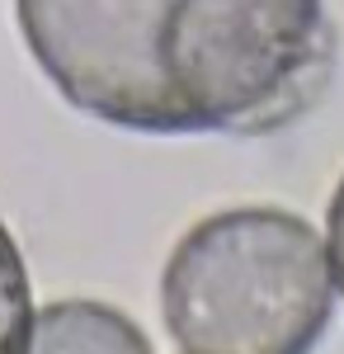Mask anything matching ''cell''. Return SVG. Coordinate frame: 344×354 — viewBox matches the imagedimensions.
<instances>
[{
	"mask_svg": "<svg viewBox=\"0 0 344 354\" xmlns=\"http://www.w3.org/2000/svg\"><path fill=\"white\" fill-rule=\"evenodd\" d=\"M43 76L128 133L265 123L312 76L321 0H15Z\"/></svg>",
	"mask_w": 344,
	"mask_h": 354,
	"instance_id": "1",
	"label": "cell"
},
{
	"mask_svg": "<svg viewBox=\"0 0 344 354\" xmlns=\"http://www.w3.org/2000/svg\"><path fill=\"white\" fill-rule=\"evenodd\" d=\"M335 302L330 250L283 208H227L189 227L160 274L180 354H312Z\"/></svg>",
	"mask_w": 344,
	"mask_h": 354,
	"instance_id": "2",
	"label": "cell"
},
{
	"mask_svg": "<svg viewBox=\"0 0 344 354\" xmlns=\"http://www.w3.org/2000/svg\"><path fill=\"white\" fill-rule=\"evenodd\" d=\"M24 354H151V345L118 307L61 298L33 317Z\"/></svg>",
	"mask_w": 344,
	"mask_h": 354,
	"instance_id": "3",
	"label": "cell"
},
{
	"mask_svg": "<svg viewBox=\"0 0 344 354\" xmlns=\"http://www.w3.org/2000/svg\"><path fill=\"white\" fill-rule=\"evenodd\" d=\"M28 326H33L28 274H24V260H19V245L10 236V227L0 222V354H24Z\"/></svg>",
	"mask_w": 344,
	"mask_h": 354,
	"instance_id": "4",
	"label": "cell"
},
{
	"mask_svg": "<svg viewBox=\"0 0 344 354\" xmlns=\"http://www.w3.org/2000/svg\"><path fill=\"white\" fill-rule=\"evenodd\" d=\"M330 274H335V283H340L344 293V180L340 189H335V198H330Z\"/></svg>",
	"mask_w": 344,
	"mask_h": 354,
	"instance_id": "5",
	"label": "cell"
}]
</instances>
